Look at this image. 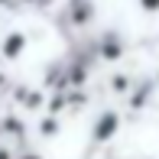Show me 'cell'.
I'll return each instance as SVG.
<instances>
[{"instance_id": "2", "label": "cell", "mask_w": 159, "mask_h": 159, "mask_svg": "<svg viewBox=\"0 0 159 159\" xmlns=\"http://www.w3.org/2000/svg\"><path fill=\"white\" fill-rule=\"evenodd\" d=\"M59 133V124H55V120H46V124H42V136H55Z\"/></svg>"}, {"instance_id": "4", "label": "cell", "mask_w": 159, "mask_h": 159, "mask_svg": "<svg viewBox=\"0 0 159 159\" xmlns=\"http://www.w3.org/2000/svg\"><path fill=\"white\" fill-rule=\"evenodd\" d=\"M16 159H42V156H36V153H20Z\"/></svg>"}, {"instance_id": "1", "label": "cell", "mask_w": 159, "mask_h": 159, "mask_svg": "<svg viewBox=\"0 0 159 159\" xmlns=\"http://www.w3.org/2000/svg\"><path fill=\"white\" fill-rule=\"evenodd\" d=\"M120 130V114L117 111H104L98 117V124H94V130H91V143H107V140H114V133Z\"/></svg>"}, {"instance_id": "3", "label": "cell", "mask_w": 159, "mask_h": 159, "mask_svg": "<svg viewBox=\"0 0 159 159\" xmlns=\"http://www.w3.org/2000/svg\"><path fill=\"white\" fill-rule=\"evenodd\" d=\"M0 159H16V156H13V149L7 146V143H3V146H0Z\"/></svg>"}]
</instances>
